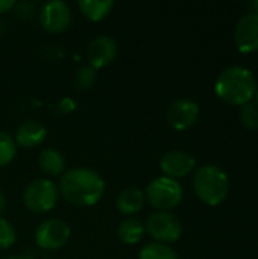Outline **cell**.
<instances>
[{
  "label": "cell",
  "mask_w": 258,
  "mask_h": 259,
  "mask_svg": "<svg viewBox=\"0 0 258 259\" xmlns=\"http://www.w3.org/2000/svg\"><path fill=\"white\" fill-rule=\"evenodd\" d=\"M62 197L76 206H91L105 193L103 179L90 168H73L62 175L59 181Z\"/></svg>",
  "instance_id": "1"
},
{
  "label": "cell",
  "mask_w": 258,
  "mask_h": 259,
  "mask_svg": "<svg viewBox=\"0 0 258 259\" xmlns=\"http://www.w3.org/2000/svg\"><path fill=\"white\" fill-rule=\"evenodd\" d=\"M214 88L222 100L243 106L251 103L257 91V83L251 70L245 67H230L219 74Z\"/></svg>",
  "instance_id": "2"
},
{
  "label": "cell",
  "mask_w": 258,
  "mask_h": 259,
  "mask_svg": "<svg viewBox=\"0 0 258 259\" xmlns=\"http://www.w3.org/2000/svg\"><path fill=\"white\" fill-rule=\"evenodd\" d=\"M193 190L199 200L210 206L220 205L230 191V179L216 165H202L193 176Z\"/></svg>",
  "instance_id": "3"
},
{
  "label": "cell",
  "mask_w": 258,
  "mask_h": 259,
  "mask_svg": "<svg viewBox=\"0 0 258 259\" xmlns=\"http://www.w3.org/2000/svg\"><path fill=\"white\" fill-rule=\"evenodd\" d=\"M146 196L154 208L167 212L169 209H173L179 205L182 199V187L175 179L163 176L154 179L148 185Z\"/></svg>",
  "instance_id": "4"
},
{
  "label": "cell",
  "mask_w": 258,
  "mask_h": 259,
  "mask_svg": "<svg viewBox=\"0 0 258 259\" xmlns=\"http://www.w3.org/2000/svg\"><path fill=\"white\" fill-rule=\"evenodd\" d=\"M58 194V188L53 182L47 179H36L26 187L23 202L32 212H47L56 205Z\"/></svg>",
  "instance_id": "5"
},
{
  "label": "cell",
  "mask_w": 258,
  "mask_h": 259,
  "mask_svg": "<svg viewBox=\"0 0 258 259\" xmlns=\"http://www.w3.org/2000/svg\"><path fill=\"white\" fill-rule=\"evenodd\" d=\"M144 231H148V234L157 241L173 243L179 240L182 234V226L173 214L160 211L149 215Z\"/></svg>",
  "instance_id": "6"
},
{
  "label": "cell",
  "mask_w": 258,
  "mask_h": 259,
  "mask_svg": "<svg viewBox=\"0 0 258 259\" xmlns=\"http://www.w3.org/2000/svg\"><path fill=\"white\" fill-rule=\"evenodd\" d=\"M70 238V228L65 222L58 219H50L43 222L35 231V241L41 249L46 250H56Z\"/></svg>",
  "instance_id": "7"
},
{
  "label": "cell",
  "mask_w": 258,
  "mask_h": 259,
  "mask_svg": "<svg viewBox=\"0 0 258 259\" xmlns=\"http://www.w3.org/2000/svg\"><path fill=\"white\" fill-rule=\"evenodd\" d=\"M70 21H71V11L65 2L61 0L49 2L41 9L40 23L47 32L52 33L62 32L68 27Z\"/></svg>",
  "instance_id": "8"
},
{
  "label": "cell",
  "mask_w": 258,
  "mask_h": 259,
  "mask_svg": "<svg viewBox=\"0 0 258 259\" xmlns=\"http://www.w3.org/2000/svg\"><path fill=\"white\" fill-rule=\"evenodd\" d=\"M234 42L240 53L258 50V14L251 12L242 17L234 30Z\"/></svg>",
  "instance_id": "9"
},
{
  "label": "cell",
  "mask_w": 258,
  "mask_h": 259,
  "mask_svg": "<svg viewBox=\"0 0 258 259\" xmlns=\"http://www.w3.org/2000/svg\"><path fill=\"white\" fill-rule=\"evenodd\" d=\"M199 115V106L193 100L181 99L173 102L167 109V121L176 131H186L192 127Z\"/></svg>",
  "instance_id": "10"
},
{
  "label": "cell",
  "mask_w": 258,
  "mask_h": 259,
  "mask_svg": "<svg viewBox=\"0 0 258 259\" xmlns=\"http://www.w3.org/2000/svg\"><path fill=\"white\" fill-rule=\"evenodd\" d=\"M195 165H196L195 158L190 153L182 152V150H170L160 161V167L163 173L166 175V178H170V179L187 176L189 173L193 171Z\"/></svg>",
  "instance_id": "11"
},
{
  "label": "cell",
  "mask_w": 258,
  "mask_h": 259,
  "mask_svg": "<svg viewBox=\"0 0 258 259\" xmlns=\"http://www.w3.org/2000/svg\"><path fill=\"white\" fill-rule=\"evenodd\" d=\"M116 55H117L116 41L106 35H100L94 38L87 49V58L93 68H102L111 64Z\"/></svg>",
  "instance_id": "12"
},
{
  "label": "cell",
  "mask_w": 258,
  "mask_h": 259,
  "mask_svg": "<svg viewBox=\"0 0 258 259\" xmlns=\"http://www.w3.org/2000/svg\"><path fill=\"white\" fill-rule=\"evenodd\" d=\"M46 127L38 121H26L23 123L15 134V141L21 147H35L41 144L46 138Z\"/></svg>",
  "instance_id": "13"
},
{
  "label": "cell",
  "mask_w": 258,
  "mask_h": 259,
  "mask_svg": "<svg viewBox=\"0 0 258 259\" xmlns=\"http://www.w3.org/2000/svg\"><path fill=\"white\" fill-rule=\"evenodd\" d=\"M144 193L135 187H128L122 190L117 196V208L122 214H135L143 208Z\"/></svg>",
  "instance_id": "14"
},
{
  "label": "cell",
  "mask_w": 258,
  "mask_h": 259,
  "mask_svg": "<svg viewBox=\"0 0 258 259\" xmlns=\"http://www.w3.org/2000/svg\"><path fill=\"white\" fill-rule=\"evenodd\" d=\"M38 165L43 173H46L49 176H56V175L62 173L65 162H64L62 155L58 150L44 149L38 156Z\"/></svg>",
  "instance_id": "15"
},
{
  "label": "cell",
  "mask_w": 258,
  "mask_h": 259,
  "mask_svg": "<svg viewBox=\"0 0 258 259\" xmlns=\"http://www.w3.org/2000/svg\"><path fill=\"white\" fill-rule=\"evenodd\" d=\"M114 6V2L111 0H103V2H99V0H81L79 2V8H81V12L88 17L90 20L93 21H99L102 18H105L111 9Z\"/></svg>",
  "instance_id": "16"
},
{
  "label": "cell",
  "mask_w": 258,
  "mask_h": 259,
  "mask_svg": "<svg viewBox=\"0 0 258 259\" xmlns=\"http://www.w3.org/2000/svg\"><path fill=\"white\" fill-rule=\"evenodd\" d=\"M119 238L125 243V244H135L138 243L143 235H144V226L134 219H128L125 222L120 223L119 231H117Z\"/></svg>",
  "instance_id": "17"
},
{
  "label": "cell",
  "mask_w": 258,
  "mask_h": 259,
  "mask_svg": "<svg viewBox=\"0 0 258 259\" xmlns=\"http://www.w3.org/2000/svg\"><path fill=\"white\" fill-rule=\"evenodd\" d=\"M140 259H178V256L169 246L161 243H151L141 249Z\"/></svg>",
  "instance_id": "18"
},
{
  "label": "cell",
  "mask_w": 258,
  "mask_h": 259,
  "mask_svg": "<svg viewBox=\"0 0 258 259\" xmlns=\"http://www.w3.org/2000/svg\"><path fill=\"white\" fill-rule=\"evenodd\" d=\"M97 79V71L96 68H93L91 65H85V67H81L75 76V82H76V87L81 88V90H88L94 85Z\"/></svg>",
  "instance_id": "19"
},
{
  "label": "cell",
  "mask_w": 258,
  "mask_h": 259,
  "mask_svg": "<svg viewBox=\"0 0 258 259\" xmlns=\"http://www.w3.org/2000/svg\"><path fill=\"white\" fill-rule=\"evenodd\" d=\"M15 156V143L8 135L0 132V167L9 164Z\"/></svg>",
  "instance_id": "20"
},
{
  "label": "cell",
  "mask_w": 258,
  "mask_h": 259,
  "mask_svg": "<svg viewBox=\"0 0 258 259\" xmlns=\"http://www.w3.org/2000/svg\"><path fill=\"white\" fill-rule=\"evenodd\" d=\"M240 121L248 131H255L258 129V108L252 103H246L240 109Z\"/></svg>",
  "instance_id": "21"
},
{
  "label": "cell",
  "mask_w": 258,
  "mask_h": 259,
  "mask_svg": "<svg viewBox=\"0 0 258 259\" xmlns=\"http://www.w3.org/2000/svg\"><path fill=\"white\" fill-rule=\"evenodd\" d=\"M15 229L14 226L0 217V249H8L15 243Z\"/></svg>",
  "instance_id": "22"
},
{
  "label": "cell",
  "mask_w": 258,
  "mask_h": 259,
  "mask_svg": "<svg viewBox=\"0 0 258 259\" xmlns=\"http://www.w3.org/2000/svg\"><path fill=\"white\" fill-rule=\"evenodd\" d=\"M14 6H15L14 0H0V12H8Z\"/></svg>",
  "instance_id": "23"
},
{
  "label": "cell",
  "mask_w": 258,
  "mask_h": 259,
  "mask_svg": "<svg viewBox=\"0 0 258 259\" xmlns=\"http://www.w3.org/2000/svg\"><path fill=\"white\" fill-rule=\"evenodd\" d=\"M5 206H6V199H5V196H3V193L0 191V214L5 211Z\"/></svg>",
  "instance_id": "24"
},
{
  "label": "cell",
  "mask_w": 258,
  "mask_h": 259,
  "mask_svg": "<svg viewBox=\"0 0 258 259\" xmlns=\"http://www.w3.org/2000/svg\"><path fill=\"white\" fill-rule=\"evenodd\" d=\"M6 259H33V258L26 256V255H20V256H11V258H6Z\"/></svg>",
  "instance_id": "25"
},
{
  "label": "cell",
  "mask_w": 258,
  "mask_h": 259,
  "mask_svg": "<svg viewBox=\"0 0 258 259\" xmlns=\"http://www.w3.org/2000/svg\"><path fill=\"white\" fill-rule=\"evenodd\" d=\"M251 6H252L254 12H255V14H258V0H257V2H254V3H252Z\"/></svg>",
  "instance_id": "26"
},
{
  "label": "cell",
  "mask_w": 258,
  "mask_h": 259,
  "mask_svg": "<svg viewBox=\"0 0 258 259\" xmlns=\"http://www.w3.org/2000/svg\"><path fill=\"white\" fill-rule=\"evenodd\" d=\"M254 97H255V102H257V105H255V106H257V108H258V90H257V91H255Z\"/></svg>",
  "instance_id": "27"
},
{
  "label": "cell",
  "mask_w": 258,
  "mask_h": 259,
  "mask_svg": "<svg viewBox=\"0 0 258 259\" xmlns=\"http://www.w3.org/2000/svg\"><path fill=\"white\" fill-rule=\"evenodd\" d=\"M0 30H2V24H0Z\"/></svg>",
  "instance_id": "28"
}]
</instances>
